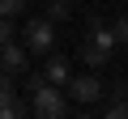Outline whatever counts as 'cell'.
Masks as SVG:
<instances>
[{"label": "cell", "instance_id": "obj_6", "mask_svg": "<svg viewBox=\"0 0 128 119\" xmlns=\"http://www.w3.org/2000/svg\"><path fill=\"white\" fill-rule=\"evenodd\" d=\"M43 77H47V85H68V77H73V64H68V55H56V47L47 51V68H43Z\"/></svg>", "mask_w": 128, "mask_h": 119}, {"label": "cell", "instance_id": "obj_13", "mask_svg": "<svg viewBox=\"0 0 128 119\" xmlns=\"http://www.w3.org/2000/svg\"><path fill=\"white\" fill-rule=\"evenodd\" d=\"M38 85H47V77H43V72H30V68H26V94H34Z\"/></svg>", "mask_w": 128, "mask_h": 119}, {"label": "cell", "instance_id": "obj_1", "mask_svg": "<svg viewBox=\"0 0 128 119\" xmlns=\"http://www.w3.org/2000/svg\"><path fill=\"white\" fill-rule=\"evenodd\" d=\"M111 51H115L111 26H107V21H90V26H86V38H81V47H77V55L86 60V68H102L107 60H111Z\"/></svg>", "mask_w": 128, "mask_h": 119}, {"label": "cell", "instance_id": "obj_11", "mask_svg": "<svg viewBox=\"0 0 128 119\" xmlns=\"http://www.w3.org/2000/svg\"><path fill=\"white\" fill-rule=\"evenodd\" d=\"M26 4H30V0H0V17H13V21H17V17L26 13Z\"/></svg>", "mask_w": 128, "mask_h": 119}, {"label": "cell", "instance_id": "obj_8", "mask_svg": "<svg viewBox=\"0 0 128 119\" xmlns=\"http://www.w3.org/2000/svg\"><path fill=\"white\" fill-rule=\"evenodd\" d=\"M9 98H17V77H13V72H4V68H0V106H4Z\"/></svg>", "mask_w": 128, "mask_h": 119}, {"label": "cell", "instance_id": "obj_7", "mask_svg": "<svg viewBox=\"0 0 128 119\" xmlns=\"http://www.w3.org/2000/svg\"><path fill=\"white\" fill-rule=\"evenodd\" d=\"M107 119H128V81H115L111 85V102L102 106Z\"/></svg>", "mask_w": 128, "mask_h": 119}, {"label": "cell", "instance_id": "obj_14", "mask_svg": "<svg viewBox=\"0 0 128 119\" xmlns=\"http://www.w3.org/2000/svg\"><path fill=\"white\" fill-rule=\"evenodd\" d=\"M13 38V17H0V47Z\"/></svg>", "mask_w": 128, "mask_h": 119}, {"label": "cell", "instance_id": "obj_3", "mask_svg": "<svg viewBox=\"0 0 128 119\" xmlns=\"http://www.w3.org/2000/svg\"><path fill=\"white\" fill-rule=\"evenodd\" d=\"M56 47V21L43 13V17H30L26 21V51H34V55H47Z\"/></svg>", "mask_w": 128, "mask_h": 119}, {"label": "cell", "instance_id": "obj_9", "mask_svg": "<svg viewBox=\"0 0 128 119\" xmlns=\"http://www.w3.org/2000/svg\"><path fill=\"white\" fill-rule=\"evenodd\" d=\"M22 115H30V106H26L22 98H9L4 106H0V119H22Z\"/></svg>", "mask_w": 128, "mask_h": 119}, {"label": "cell", "instance_id": "obj_5", "mask_svg": "<svg viewBox=\"0 0 128 119\" xmlns=\"http://www.w3.org/2000/svg\"><path fill=\"white\" fill-rule=\"evenodd\" d=\"M0 68L13 72V77L26 72V68H30V51H26V43H13V38H9L4 47H0Z\"/></svg>", "mask_w": 128, "mask_h": 119}, {"label": "cell", "instance_id": "obj_12", "mask_svg": "<svg viewBox=\"0 0 128 119\" xmlns=\"http://www.w3.org/2000/svg\"><path fill=\"white\" fill-rule=\"evenodd\" d=\"M111 34H115V47H128V13L111 21Z\"/></svg>", "mask_w": 128, "mask_h": 119}, {"label": "cell", "instance_id": "obj_4", "mask_svg": "<svg viewBox=\"0 0 128 119\" xmlns=\"http://www.w3.org/2000/svg\"><path fill=\"white\" fill-rule=\"evenodd\" d=\"M68 98L77 102V106H94L98 98H102V81L94 77V72H81V77H68Z\"/></svg>", "mask_w": 128, "mask_h": 119}, {"label": "cell", "instance_id": "obj_10", "mask_svg": "<svg viewBox=\"0 0 128 119\" xmlns=\"http://www.w3.org/2000/svg\"><path fill=\"white\" fill-rule=\"evenodd\" d=\"M68 13H73L68 0H47V17L51 21H68Z\"/></svg>", "mask_w": 128, "mask_h": 119}, {"label": "cell", "instance_id": "obj_2", "mask_svg": "<svg viewBox=\"0 0 128 119\" xmlns=\"http://www.w3.org/2000/svg\"><path fill=\"white\" fill-rule=\"evenodd\" d=\"M30 111H34L38 119H60V115H68V102H64L60 85H38V89L30 94Z\"/></svg>", "mask_w": 128, "mask_h": 119}]
</instances>
